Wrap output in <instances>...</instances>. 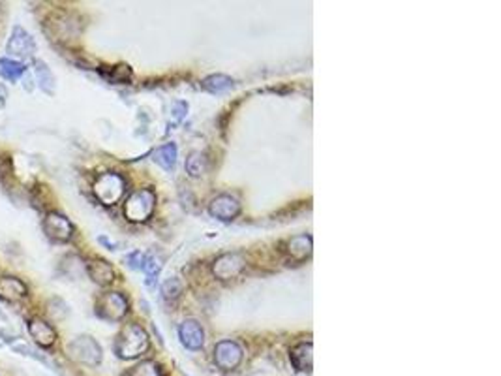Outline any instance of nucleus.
<instances>
[{"mask_svg": "<svg viewBox=\"0 0 501 376\" xmlns=\"http://www.w3.org/2000/svg\"><path fill=\"white\" fill-rule=\"evenodd\" d=\"M209 213L218 220H233L239 217L240 203L229 194H220L209 205Z\"/></svg>", "mask_w": 501, "mask_h": 376, "instance_id": "10", "label": "nucleus"}, {"mask_svg": "<svg viewBox=\"0 0 501 376\" xmlns=\"http://www.w3.org/2000/svg\"><path fill=\"white\" fill-rule=\"evenodd\" d=\"M245 267H246V260L242 254L228 253V254H222L220 258L214 260V264H212V273H214L216 279H220V281H231V279H237V277L245 271Z\"/></svg>", "mask_w": 501, "mask_h": 376, "instance_id": "6", "label": "nucleus"}, {"mask_svg": "<svg viewBox=\"0 0 501 376\" xmlns=\"http://www.w3.org/2000/svg\"><path fill=\"white\" fill-rule=\"evenodd\" d=\"M28 296L27 284L16 277H4L0 279V298L6 301H19Z\"/></svg>", "mask_w": 501, "mask_h": 376, "instance_id": "13", "label": "nucleus"}, {"mask_svg": "<svg viewBox=\"0 0 501 376\" xmlns=\"http://www.w3.org/2000/svg\"><path fill=\"white\" fill-rule=\"evenodd\" d=\"M233 87V79L228 78V75H211L203 81V89L209 90V92H214V95H220V92H225Z\"/></svg>", "mask_w": 501, "mask_h": 376, "instance_id": "20", "label": "nucleus"}, {"mask_svg": "<svg viewBox=\"0 0 501 376\" xmlns=\"http://www.w3.org/2000/svg\"><path fill=\"white\" fill-rule=\"evenodd\" d=\"M285 253L293 262H304L312 254V237L310 236H297L291 237L285 245Z\"/></svg>", "mask_w": 501, "mask_h": 376, "instance_id": "14", "label": "nucleus"}, {"mask_svg": "<svg viewBox=\"0 0 501 376\" xmlns=\"http://www.w3.org/2000/svg\"><path fill=\"white\" fill-rule=\"evenodd\" d=\"M68 354L72 360L79 361L83 365H98L101 361L100 344L96 343L92 337H87V335L73 339L72 343L68 344Z\"/></svg>", "mask_w": 501, "mask_h": 376, "instance_id": "5", "label": "nucleus"}, {"mask_svg": "<svg viewBox=\"0 0 501 376\" xmlns=\"http://www.w3.org/2000/svg\"><path fill=\"white\" fill-rule=\"evenodd\" d=\"M23 73H25V66L21 62L11 61V59H0V78L8 79V81H19Z\"/></svg>", "mask_w": 501, "mask_h": 376, "instance_id": "19", "label": "nucleus"}, {"mask_svg": "<svg viewBox=\"0 0 501 376\" xmlns=\"http://www.w3.org/2000/svg\"><path fill=\"white\" fill-rule=\"evenodd\" d=\"M156 207V194L151 188L134 192L124 203V217L130 222H147Z\"/></svg>", "mask_w": 501, "mask_h": 376, "instance_id": "3", "label": "nucleus"}, {"mask_svg": "<svg viewBox=\"0 0 501 376\" xmlns=\"http://www.w3.org/2000/svg\"><path fill=\"white\" fill-rule=\"evenodd\" d=\"M152 160L162 166L163 169H173L175 162H177V147L175 143H166V145L158 147L156 151L152 152Z\"/></svg>", "mask_w": 501, "mask_h": 376, "instance_id": "17", "label": "nucleus"}, {"mask_svg": "<svg viewBox=\"0 0 501 376\" xmlns=\"http://www.w3.org/2000/svg\"><path fill=\"white\" fill-rule=\"evenodd\" d=\"M27 327H28V333H30V337H32V341L36 344L44 346V348H49V346L55 344L56 332L53 329V326L47 324L45 320H42V318H30Z\"/></svg>", "mask_w": 501, "mask_h": 376, "instance_id": "11", "label": "nucleus"}, {"mask_svg": "<svg viewBox=\"0 0 501 376\" xmlns=\"http://www.w3.org/2000/svg\"><path fill=\"white\" fill-rule=\"evenodd\" d=\"M92 192L104 205H115L123 200L124 192H126V181H124L123 175L115 174V171H107V174L96 177Z\"/></svg>", "mask_w": 501, "mask_h": 376, "instance_id": "2", "label": "nucleus"}, {"mask_svg": "<svg viewBox=\"0 0 501 376\" xmlns=\"http://www.w3.org/2000/svg\"><path fill=\"white\" fill-rule=\"evenodd\" d=\"M126 376H162V369L156 361H141L140 365H135Z\"/></svg>", "mask_w": 501, "mask_h": 376, "instance_id": "22", "label": "nucleus"}, {"mask_svg": "<svg viewBox=\"0 0 501 376\" xmlns=\"http://www.w3.org/2000/svg\"><path fill=\"white\" fill-rule=\"evenodd\" d=\"M4 98H6V92H4V89L0 87V107H4Z\"/></svg>", "mask_w": 501, "mask_h": 376, "instance_id": "25", "label": "nucleus"}, {"mask_svg": "<svg viewBox=\"0 0 501 376\" xmlns=\"http://www.w3.org/2000/svg\"><path fill=\"white\" fill-rule=\"evenodd\" d=\"M242 361V348L235 341H222L214 348V363L222 371H233Z\"/></svg>", "mask_w": 501, "mask_h": 376, "instance_id": "8", "label": "nucleus"}, {"mask_svg": "<svg viewBox=\"0 0 501 376\" xmlns=\"http://www.w3.org/2000/svg\"><path fill=\"white\" fill-rule=\"evenodd\" d=\"M151 348L149 335L137 324H128L123 327V332L118 333L117 343H115V354L123 360H135Z\"/></svg>", "mask_w": 501, "mask_h": 376, "instance_id": "1", "label": "nucleus"}, {"mask_svg": "<svg viewBox=\"0 0 501 376\" xmlns=\"http://www.w3.org/2000/svg\"><path fill=\"white\" fill-rule=\"evenodd\" d=\"M44 231L56 243H66L73 237V224L61 213H49L44 220Z\"/></svg>", "mask_w": 501, "mask_h": 376, "instance_id": "7", "label": "nucleus"}, {"mask_svg": "<svg viewBox=\"0 0 501 376\" xmlns=\"http://www.w3.org/2000/svg\"><path fill=\"white\" fill-rule=\"evenodd\" d=\"M206 157L201 154V152H192L188 158H186V171H188L192 177H201V175L206 171Z\"/></svg>", "mask_w": 501, "mask_h": 376, "instance_id": "21", "label": "nucleus"}, {"mask_svg": "<svg viewBox=\"0 0 501 376\" xmlns=\"http://www.w3.org/2000/svg\"><path fill=\"white\" fill-rule=\"evenodd\" d=\"M290 360L299 372L312 371V343H301L293 346L290 352Z\"/></svg>", "mask_w": 501, "mask_h": 376, "instance_id": "15", "label": "nucleus"}, {"mask_svg": "<svg viewBox=\"0 0 501 376\" xmlns=\"http://www.w3.org/2000/svg\"><path fill=\"white\" fill-rule=\"evenodd\" d=\"M6 51L10 55L17 56V59H27V56H32L34 51H36V42L30 34L25 30L23 27L17 25L13 30H11V36L8 40V45H6Z\"/></svg>", "mask_w": 501, "mask_h": 376, "instance_id": "9", "label": "nucleus"}, {"mask_svg": "<svg viewBox=\"0 0 501 376\" xmlns=\"http://www.w3.org/2000/svg\"><path fill=\"white\" fill-rule=\"evenodd\" d=\"M162 292L167 301H169V299L175 301V299L183 293V282L178 281V279H169V281H166V284H163Z\"/></svg>", "mask_w": 501, "mask_h": 376, "instance_id": "23", "label": "nucleus"}, {"mask_svg": "<svg viewBox=\"0 0 501 376\" xmlns=\"http://www.w3.org/2000/svg\"><path fill=\"white\" fill-rule=\"evenodd\" d=\"M126 262H128L130 267H134V269H143V265H145V256L141 253H132L126 258Z\"/></svg>", "mask_w": 501, "mask_h": 376, "instance_id": "24", "label": "nucleus"}, {"mask_svg": "<svg viewBox=\"0 0 501 376\" xmlns=\"http://www.w3.org/2000/svg\"><path fill=\"white\" fill-rule=\"evenodd\" d=\"M34 70H36V78H38L39 87L47 92V95H53L55 92V78L51 73L49 66L42 61L34 62Z\"/></svg>", "mask_w": 501, "mask_h": 376, "instance_id": "18", "label": "nucleus"}, {"mask_svg": "<svg viewBox=\"0 0 501 376\" xmlns=\"http://www.w3.org/2000/svg\"><path fill=\"white\" fill-rule=\"evenodd\" d=\"M178 335H180V341L188 350H201L203 348V343H205V333H203V327L197 324L195 320H186L183 326L178 327Z\"/></svg>", "mask_w": 501, "mask_h": 376, "instance_id": "12", "label": "nucleus"}, {"mask_svg": "<svg viewBox=\"0 0 501 376\" xmlns=\"http://www.w3.org/2000/svg\"><path fill=\"white\" fill-rule=\"evenodd\" d=\"M128 313V299L118 292L101 293L96 301V315L107 322H120Z\"/></svg>", "mask_w": 501, "mask_h": 376, "instance_id": "4", "label": "nucleus"}, {"mask_svg": "<svg viewBox=\"0 0 501 376\" xmlns=\"http://www.w3.org/2000/svg\"><path fill=\"white\" fill-rule=\"evenodd\" d=\"M87 271H89L90 279L100 284V286H109L115 281V271L107 262L104 260H92L87 264Z\"/></svg>", "mask_w": 501, "mask_h": 376, "instance_id": "16", "label": "nucleus"}]
</instances>
